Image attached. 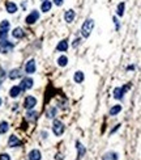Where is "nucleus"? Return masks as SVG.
Segmentation results:
<instances>
[{
	"label": "nucleus",
	"instance_id": "f257e3e1",
	"mask_svg": "<svg viewBox=\"0 0 141 160\" xmlns=\"http://www.w3.org/2000/svg\"><path fill=\"white\" fill-rule=\"evenodd\" d=\"M94 20L93 18H88V20L84 21V24L81 25V34L84 38H88L89 36L92 34V32L94 29Z\"/></svg>",
	"mask_w": 141,
	"mask_h": 160
},
{
	"label": "nucleus",
	"instance_id": "f03ea898",
	"mask_svg": "<svg viewBox=\"0 0 141 160\" xmlns=\"http://www.w3.org/2000/svg\"><path fill=\"white\" fill-rule=\"evenodd\" d=\"M64 130H66V127H64V124L61 122V121H59V119H55L54 124H52V131H54L55 135H56V137L63 135Z\"/></svg>",
	"mask_w": 141,
	"mask_h": 160
},
{
	"label": "nucleus",
	"instance_id": "7ed1b4c3",
	"mask_svg": "<svg viewBox=\"0 0 141 160\" xmlns=\"http://www.w3.org/2000/svg\"><path fill=\"white\" fill-rule=\"evenodd\" d=\"M130 89V85H124V87H116L114 89V92H112V95H114V99H116V100H123V97H124V95H125V92Z\"/></svg>",
	"mask_w": 141,
	"mask_h": 160
},
{
	"label": "nucleus",
	"instance_id": "20e7f679",
	"mask_svg": "<svg viewBox=\"0 0 141 160\" xmlns=\"http://www.w3.org/2000/svg\"><path fill=\"white\" fill-rule=\"evenodd\" d=\"M9 28H11V24L9 21L4 20L0 22V40H5L8 36V32H9Z\"/></svg>",
	"mask_w": 141,
	"mask_h": 160
},
{
	"label": "nucleus",
	"instance_id": "39448f33",
	"mask_svg": "<svg viewBox=\"0 0 141 160\" xmlns=\"http://www.w3.org/2000/svg\"><path fill=\"white\" fill-rule=\"evenodd\" d=\"M38 18H39V11L37 9H33L30 12V13L26 16V18H25V22H26L28 25H33L38 21Z\"/></svg>",
	"mask_w": 141,
	"mask_h": 160
},
{
	"label": "nucleus",
	"instance_id": "423d86ee",
	"mask_svg": "<svg viewBox=\"0 0 141 160\" xmlns=\"http://www.w3.org/2000/svg\"><path fill=\"white\" fill-rule=\"evenodd\" d=\"M13 49V43L9 42L8 40H2L0 41V53L2 54H7Z\"/></svg>",
	"mask_w": 141,
	"mask_h": 160
},
{
	"label": "nucleus",
	"instance_id": "0eeeda50",
	"mask_svg": "<svg viewBox=\"0 0 141 160\" xmlns=\"http://www.w3.org/2000/svg\"><path fill=\"white\" fill-rule=\"evenodd\" d=\"M35 105H37V99L34 97V96H28L24 101V108L26 110H31Z\"/></svg>",
	"mask_w": 141,
	"mask_h": 160
},
{
	"label": "nucleus",
	"instance_id": "6e6552de",
	"mask_svg": "<svg viewBox=\"0 0 141 160\" xmlns=\"http://www.w3.org/2000/svg\"><path fill=\"white\" fill-rule=\"evenodd\" d=\"M33 84H34V80L29 78V76H26V78H24L20 83V87L22 88V91H29V89L33 88Z\"/></svg>",
	"mask_w": 141,
	"mask_h": 160
},
{
	"label": "nucleus",
	"instance_id": "1a4fd4ad",
	"mask_svg": "<svg viewBox=\"0 0 141 160\" xmlns=\"http://www.w3.org/2000/svg\"><path fill=\"white\" fill-rule=\"evenodd\" d=\"M37 70V66H35V61L34 59H30L26 62V65H25V72H26L28 75L30 74H34Z\"/></svg>",
	"mask_w": 141,
	"mask_h": 160
},
{
	"label": "nucleus",
	"instance_id": "9d476101",
	"mask_svg": "<svg viewBox=\"0 0 141 160\" xmlns=\"http://www.w3.org/2000/svg\"><path fill=\"white\" fill-rule=\"evenodd\" d=\"M21 92H22V88L20 85H13L9 89V96L12 99H16V97H18V96L21 95Z\"/></svg>",
	"mask_w": 141,
	"mask_h": 160
},
{
	"label": "nucleus",
	"instance_id": "9b49d317",
	"mask_svg": "<svg viewBox=\"0 0 141 160\" xmlns=\"http://www.w3.org/2000/svg\"><path fill=\"white\" fill-rule=\"evenodd\" d=\"M75 18H76V12H75L73 9H68L66 13H64V20H66L68 24L73 22Z\"/></svg>",
	"mask_w": 141,
	"mask_h": 160
},
{
	"label": "nucleus",
	"instance_id": "f8f14e48",
	"mask_svg": "<svg viewBox=\"0 0 141 160\" xmlns=\"http://www.w3.org/2000/svg\"><path fill=\"white\" fill-rule=\"evenodd\" d=\"M28 158H29V160H42V153H41L39 150L34 148V150H31V151L29 152Z\"/></svg>",
	"mask_w": 141,
	"mask_h": 160
},
{
	"label": "nucleus",
	"instance_id": "ddd939ff",
	"mask_svg": "<svg viewBox=\"0 0 141 160\" xmlns=\"http://www.w3.org/2000/svg\"><path fill=\"white\" fill-rule=\"evenodd\" d=\"M21 144L20 139H18L16 135H11L9 139H8V146L11 147V148H15V147H18Z\"/></svg>",
	"mask_w": 141,
	"mask_h": 160
},
{
	"label": "nucleus",
	"instance_id": "4468645a",
	"mask_svg": "<svg viewBox=\"0 0 141 160\" xmlns=\"http://www.w3.org/2000/svg\"><path fill=\"white\" fill-rule=\"evenodd\" d=\"M22 76V74H21V70L20 68H13L12 71L8 74V78L11 79V80H16V79H18V78H21Z\"/></svg>",
	"mask_w": 141,
	"mask_h": 160
},
{
	"label": "nucleus",
	"instance_id": "2eb2a0df",
	"mask_svg": "<svg viewBox=\"0 0 141 160\" xmlns=\"http://www.w3.org/2000/svg\"><path fill=\"white\" fill-rule=\"evenodd\" d=\"M76 148H77V160H80V159L84 158L86 150H85V147L82 146L80 142H76Z\"/></svg>",
	"mask_w": 141,
	"mask_h": 160
},
{
	"label": "nucleus",
	"instance_id": "dca6fc26",
	"mask_svg": "<svg viewBox=\"0 0 141 160\" xmlns=\"http://www.w3.org/2000/svg\"><path fill=\"white\" fill-rule=\"evenodd\" d=\"M38 112H35V110H28V113H26V119L29 121V122H34V121H37L38 119Z\"/></svg>",
	"mask_w": 141,
	"mask_h": 160
},
{
	"label": "nucleus",
	"instance_id": "f3484780",
	"mask_svg": "<svg viewBox=\"0 0 141 160\" xmlns=\"http://www.w3.org/2000/svg\"><path fill=\"white\" fill-rule=\"evenodd\" d=\"M51 8H52V3H51L50 0H44V2H42V4H41V11L42 12L47 13V12L51 11Z\"/></svg>",
	"mask_w": 141,
	"mask_h": 160
},
{
	"label": "nucleus",
	"instance_id": "a211bd4d",
	"mask_svg": "<svg viewBox=\"0 0 141 160\" xmlns=\"http://www.w3.org/2000/svg\"><path fill=\"white\" fill-rule=\"evenodd\" d=\"M5 8H7L8 13H16L17 12V4L16 3H12V2H7L5 3Z\"/></svg>",
	"mask_w": 141,
	"mask_h": 160
},
{
	"label": "nucleus",
	"instance_id": "6ab92c4d",
	"mask_svg": "<svg viewBox=\"0 0 141 160\" xmlns=\"http://www.w3.org/2000/svg\"><path fill=\"white\" fill-rule=\"evenodd\" d=\"M56 50L60 51V53H64V51H67V50H68V41H67V40H61L59 43H57Z\"/></svg>",
	"mask_w": 141,
	"mask_h": 160
},
{
	"label": "nucleus",
	"instance_id": "aec40b11",
	"mask_svg": "<svg viewBox=\"0 0 141 160\" xmlns=\"http://www.w3.org/2000/svg\"><path fill=\"white\" fill-rule=\"evenodd\" d=\"M12 36H13L16 40H21V38H24L25 33H24V30L22 28H15L13 32H12Z\"/></svg>",
	"mask_w": 141,
	"mask_h": 160
},
{
	"label": "nucleus",
	"instance_id": "412c9836",
	"mask_svg": "<svg viewBox=\"0 0 141 160\" xmlns=\"http://www.w3.org/2000/svg\"><path fill=\"white\" fill-rule=\"evenodd\" d=\"M56 114H57V109L55 106H50V108H47V110H46V117L47 118H55L56 117Z\"/></svg>",
	"mask_w": 141,
	"mask_h": 160
},
{
	"label": "nucleus",
	"instance_id": "4be33fe9",
	"mask_svg": "<svg viewBox=\"0 0 141 160\" xmlns=\"http://www.w3.org/2000/svg\"><path fill=\"white\" fill-rule=\"evenodd\" d=\"M84 79H85V75H84V72H82V71L75 72V75H73V80L77 83V84H81V83L84 81Z\"/></svg>",
	"mask_w": 141,
	"mask_h": 160
},
{
	"label": "nucleus",
	"instance_id": "5701e85b",
	"mask_svg": "<svg viewBox=\"0 0 141 160\" xmlns=\"http://www.w3.org/2000/svg\"><path fill=\"white\" fill-rule=\"evenodd\" d=\"M118 159H119V155L116 152H112V151L105 153L103 158H102V160H118Z\"/></svg>",
	"mask_w": 141,
	"mask_h": 160
},
{
	"label": "nucleus",
	"instance_id": "b1692460",
	"mask_svg": "<svg viewBox=\"0 0 141 160\" xmlns=\"http://www.w3.org/2000/svg\"><path fill=\"white\" fill-rule=\"evenodd\" d=\"M124 9H125V3H124V2L119 3L118 7H116V15H118L119 17H121V16L124 15Z\"/></svg>",
	"mask_w": 141,
	"mask_h": 160
},
{
	"label": "nucleus",
	"instance_id": "393cba45",
	"mask_svg": "<svg viewBox=\"0 0 141 160\" xmlns=\"http://www.w3.org/2000/svg\"><path fill=\"white\" fill-rule=\"evenodd\" d=\"M120 112H121V105H114L110 109V112H108V114H110L111 117H114V116H116V114H119Z\"/></svg>",
	"mask_w": 141,
	"mask_h": 160
},
{
	"label": "nucleus",
	"instance_id": "a878e982",
	"mask_svg": "<svg viewBox=\"0 0 141 160\" xmlns=\"http://www.w3.org/2000/svg\"><path fill=\"white\" fill-rule=\"evenodd\" d=\"M68 63V58L66 55H60L59 58H57V65H59L60 67H66Z\"/></svg>",
	"mask_w": 141,
	"mask_h": 160
},
{
	"label": "nucleus",
	"instance_id": "bb28decb",
	"mask_svg": "<svg viewBox=\"0 0 141 160\" xmlns=\"http://www.w3.org/2000/svg\"><path fill=\"white\" fill-rule=\"evenodd\" d=\"M9 129V125L7 122H0V134H5Z\"/></svg>",
	"mask_w": 141,
	"mask_h": 160
},
{
	"label": "nucleus",
	"instance_id": "cd10ccee",
	"mask_svg": "<svg viewBox=\"0 0 141 160\" xmlns=\"http://www.w3.org/2000/svg\"><path fill=\"white\" fill-rule=\"evenodd\" d=\"M57 106H59L60 108V109H64V110H66L67 109V101L66 100H64V101H59V104H57Z\"/></svg>",
	"mask_w": 141,
	"mask_h": 160
},
{
	"label": "nucleus",
	"instance_id": "c85d7f7f",
	"mask_svg": "<svg viewBox=\"0 0 141 160\" xmlns=\"http://www.w3.org/2000/svg\"><path fill=\"white\" fill-rule=\"evenodd\" d=\"M112 21H114V24H115V29H116V30H119V29H120V24H119V20H118L116 17H114V18H112Z\"/></svg>",
	"mask_w": 141,
	"mask_h": 160
},
{
	"label": "nucleus",
	"instance_id": "c756f323",
	"mask_svg": "<svg viewBox=\"0 0 141 160\" xmlns=\"http://www.w3.org/2000/svg\"><path fill=\"white\" fill-rule=\"evenodd\" d=\"M0 160H11V156L8 153H2V155H0Z\"/></svg>",
	"mask_w": 141,
	"mask_h": 160
},
{
	"label": "nucleus",
	"instance_id": "7c9ffc66",
	"mask_svg": "<svg viewBox=\"0 0 141 160\" xmlns=\"http://www.w3.org/2000/svg\"><path fill=\"white\" fill-rule=\"evenodd\" d=\"M80 43H81V38H76V40L73 41V43H72V46L73 47H77Z\"/></svg>",
	"mask_w": 141,
	"mask_h": 160
},
{
	"label": "nucleus",
	"instance_id": "2f4dec72",
	"mask_svg": "<svg viewBox=\"0 0 141 160\" xmlns=\"http://www.w3.org/2000/svg\"><path fill=\"white\" fill-rule=\"evenodd\" d=\"M54 4L57 5V7H60V5L64 4V0H54Z\"/></svg>",
	"mask_w": 141,
	"mask_h": 160
},
{
	"label": "nucleus",
	"instance_id": "473e14b6",
	"mask_svg": "<svg viewBox=\"0 0 141 160\" xmlns=\"http://www.w3.org/2000/svg\"><path fill=\"white\" fill-rule=\"evenodd\" d=\"M119 127H120V125H116V126H115V127H114V129H112V130H111V133H110V134H114V133H115V131H116V130H118V129H119Z\"/></svg>",
	"mask_w": 141,
	"mask_h": 160
},
{
	"label": "nucleus",
	"instance_id": "72a5a7b5",
	"mask_svg": "<svg viewBox=\"0 0 141 160\" xmlns=\"http://www.w3.org/2000/svg\"><path fill=\"white\" fill-rule=\"evenodd\" d=\"M56 160H63V155H59V153H57V155H56Z\"/></svg>",
	"mask_w": 141,
	"mask_h": 160
},
{
	"label": "nucleus",
	"instance_id": "f704fd0d",
	"mask_svg": "<svg viewBox=\"0 0 141 160\" xmlns=\"http://www.w3.org/2000/svg\"><path fill=\"white\" fill-rule=\"evenodd\" d=\"M127 70H134V66H130V67H127Z\"/></svg>",
	"mask_w": 141,
	"mask_h": 160
},
{
	"label": "nucleus",
	"instance_id": "c9c22d12",
	"mask_svg": "<svg viewBox=\"0 0 141 160\" xmlns=\"http://www.w3.org/2000/svg\"><path fill=\"white\" fill-rule=\"evenodd\" d=\"M2 104H3V100H2V97H0V106H2Z\"/></svg>",
	"mask_w": 141,
	"mask_h": 160
},
{
	"label": "nucleus",
	"instance_id": "e433bc0d",
	"mask_svg": "<svg viewBox=\"0 0 141 160\" xmlns=\"http://www.w3.org/2000/svg\"><path fill=\"white\" fill-rule=\"evenodd\" d=\"M42 2H44V0H42Z\"/></svg>",
	"mask_w": 141,
	"mask_h": 160
}]
</instances>
